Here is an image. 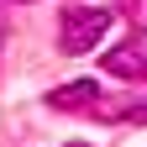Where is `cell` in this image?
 Instances as JSON below:
<instances>
[{
    "label": "cell",
    "instance_id": "obj_1",
    "mask_svg": "<svg viewBox=\"0 0 147 147\" xmlns=\"http://www.w3.org/2000/svg\"><path fill=\"white\" fill-rule=\"evenodd\" d=\"M58 26H63L58 32V47L68 53V58H79V53H89L110 26H116V16H110L105 5H79V11H63Z\"/></svg>",
    "mask_w": 147,
    "mask_h": 147
},
{
    "label": "cell",
    "instance_id": "obj_2",
    "mask_svg": "<svg viewBox=\"0 0 147 147\" xmlns=\"http://www.w3.org/2000/svg\"><path fill=\"white\" fill-rule=\"evenodd\" d=\"M105 68H110V79H147V32H131L121 47H110L105 53Z\"/></svg>",
    "mask_w": 147,
    "mask_h": 147
},
{
    "label": "cell",
    "instance_id": "obj_3",
    "mask_svg": "<svg viewBox=\"0 0 147 147\" xmlns=\"http://www.w3.org/2000/svg\"><path fill=\"white\" fill-rule=\"evenodd\" d=\"M53 110H84V105H100V84L95 79H79V84H63V89H53L47 95Z\"/></svg>",
    "mask_w": 147,
    "mask_h": 147
},
{
    "label": "cell",
    "instance_id": "obj_4",
    "mask_svg": "<svg viewBox=\"0 0 147 147\" xmlns=\"http://www.w3.org/2000/svg\"><path fill=\"white\" fill-rule=\"evenodd\" d=\"M116 116V121H131V126H147V100H137V105H121V110H105V121Z\"/></svg>",
    "mask_w": 147,
    "mask_h": 147
},
{
    "label": "cell",
    "instance_id": "obj_5",
    "mask_svg": "<svg viewBox=\"0 0 147 147\" xmlns=\"http://www.w3.org/2000/svg\"><path fill=\"white\" fill-rule=\"evenodd\" d=\"M63 147H89V142H63Z\"/></svg>",
    "mask_w": 147,
    "mask_h": 147
}]
</instances>
